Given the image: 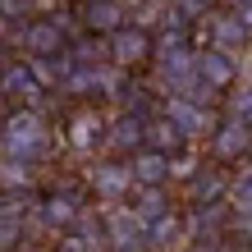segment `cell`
Wrapping results in <instances>:
<instances>
[{"label": "cell", "instance_id": "52a82bcc", "mask_svg": "<svg viewBox=\"0 0 252 252\" xmlns=\"http://www.w3.org/2000/svg\"><path fill=\"white\" fill-rule=\"evenodd\" d=\"M101 133H106V115L96 106H78L64 120V147L73 156H96L101 152Z\"/></svg>", "mask_w": 252, "mask_h": 252}, {"label": "cell", "instance_id": "cb8c5ba5", "mask_svg": "<svg viewBox=\"0 0 252 252\" xmlns=\"http://www.w3.org/2000/svg\"><path fill=\"white\" fill-rule=\"evenodd\" d=\"M0 19H14V23L32 19V0H0Z\"/></svg>", "mask_w": 252, "mask_h": 252}, {"label": "cell", "instance_id": "4fadbf2b", "mask_svg": "<svg viewBox=\"0 0 252 252\" xmlns=\"http://www.w3.org/2000/svg\"><path fill=\"white\" fill-rule=\"evenodd\" d=\"M184 243H188V234H184L179 206H170L165 216L147 220V252H174V248H184Z\"/></svg>", "mask_w": 252, "mask_h": 252}, {"label": "cell", "instance_id": "8fae6325", "mask_svg": "<svg viewBox=\"0 0 252 252\" xmlns=\"http://www.w3.org/2000/svg\"><path fill=\"white\" fill-rule=\"evenodd\" d=\"M184 192H188V206H202V202L225 197V192H229V170H225V165H216V160H211V165L202 160V165L184 179Z\"/></svg>", "mask_w": 252, "mask_h": 252}, {"label": "cell", "instance_id": "7402d4cb", "mask_svg": "<svg viewBox=\"0 0 252 252\" xmlns=\"http://www.w3.org/2000/svg\"><path fill=\"white\" fill-rule=\"evenodd\" d=\"M229 115L252 124V83H234V96H229Z\"/></svg>", "mask_w": 252, "mask_h": 252}, {"label": "cell", "instance_id": "277c9868", "mask_svg": "<svg viewBox=\"0 0 252 252\" xmlns=\"http://www.w3.org/2000/svg\"><path fill=\"white\" fill-rule=\"evenodd\" d=\"M152 51H156V37L147 32V28L138 23H120L115 32H106V60L110 64H120V69H142V64H152Z\"/></svg>", "mask_w": 252, "mask_h": 252}, {"label": "cell", "instance_id": "4316f807", "mask_svg": "<svg viewBox=\"0 0 252 252\" xmlns=\"http://www.w3.org/2000/svg\"><path fill=\"white\" fill-rule=\"evenodd\" d=\"M174 252H216V243H197V239H192V243H184V248H174Z\"/></svg>", "mask_w": 252, "mask_h": 252}, {"label": "cell", "instance_id": "7a4b0ae2", "mask_svg": "<svg viewBox=\"0 0 252 252\" xmlns=\"http://www.w3.org/2000/svg\"><path fill=\"white\" fill-rule=\"evenodd\" d=\"M96 220H101V243H110V252H142L147 248V225L133 216L128 197L101 202L96 206Z\"/></svg>", "mask_w": 252, "mask_h": 252}, {"label": "cell", "instance_id": "83f0119b", "mask_svg": "<svg viewBox=\"0 0 252 252\" xmlns=\"http://www.w3.org/2000/svg\"><path fill=\"white\" fill-rule=\"evenodd\" d=\"M234 14H239V19H243V28H248V37H252V5H239Z\"/></svg>", "mask_w": 252, "mask_h": 252}, {"label": "cell", "instance_id": "7c38bea8", "mask_svg": "<svg viewBox=\"0 0 252 252\" xmlns=\"http://www.w3.org/2000/svg\"><path fill=\"white\" fill-rule=\"evenodd\" d=\"M0 83H5V87H9V96H14V101H23L28 110H41V101L51 96V92H41V87H37V78L28 73V64H23V60H14V55L5 60V69H0Z\"/></svg>", "mask_w": 252, "mask_h": 252}, {"label": "cell", "instance_id": "603a6c76", "mask_svg": "<svg viewBox=\"0 0 252 252\" xmlns=\"http://www.w3.org/2000/svg\"><path fill=\"white\" fill-rule=\"evenodd\" d=\"M174 9H179V19L184 23H197V19H206V9L216 5V0H170Z\"/></svg>", "mask_w": 252, "mask_h": 252}, {"label": "cell", "instance_id": "2e32d148", "mask_svg": "<svg viewBox=\"0 0 252 252\" xmlns=\"http://www.w3.org/2000/svg\"><path fill=\"white\" fill-rule=\"evenodd\" d=\"M23 64H28V73L37 78L41 92H55L60 78L73 69V55H69V51H60V55H23Z\"/></svg>", "mask_w": 252, "mask_h": 252}, {"label": "cell", "instance_id": "ffe728a7", "mask_svg": "<svg viewBox=\"0 0 252 252\" xmlns=\"http://www.w3.org/2000/svg\"><path fill=\"white\" fill-rule=\"evenodd\" d=\"M202 165V152H197V142H184L179 152H170V184H184L192 170Z\"/></svg>", "mask_w": 252, "mask_h": 252}, {"label": "cell", "instance_id": "9c48e42d", "mask_svg": "<svg viewBox=\"0 0 252 252\" xmlns=\"http://www.w3.org/2000/svg\"><path fill=\"white\" fill-rule=\"evenodd\" d=\"M142 120L138 110H120L115 120H106V133H101V152L106 156H128L142 147Z\"/></svg>", "mask_w": 252, "mask_h": 252}, {"label": "cell", "instance_id": "5bb4252c", "mask_svg": "<svg viewBox=\"0 0 252 252\" xmlns=\"http://www.w3.org/2000/svg\"><path fill=\"white\" fill-rule=\"evenodd\" d=\"M128 19V9L120 5V0H83V9H78V23H83V32H96V37H106L115 32Z\"/></svg>", "mask_w": 252, "mask_h": 252}, {"label": "cell", "instance_id": "d4e9b609", "mask_svg": "<svg viewBox=\"0 0 252 252\" xmlns=\"http://www.w3.org/2000/svg\"><path fill=\"white\" fill-rule=\"evenodd\" d=\"M234 64H239V83H252V41L234 55Z\"/></svg>", "mask_w": 252, "mask_h": 252}, {"label": "cell", "instance_id": "3957f363", "mask_svg": "<svg viewBox=\"0 0 252 252\" xmlns=\"http://www.w3.org/2000/svg\"><path fill=\"white\" fill-rule=\"evenodd\" d=\"M202 142H206V152H211L216 165H239L252 152V124L225 110V115H216V124H211V133H206Z\"/></svg>", "mask_w": 252, "mask_h": 252}, {"label": "cell", "instance_id": "ac0fdd59", "mask_svg": "<svg viewBox=\"0 0 252 252\" xmlns=\"http://www.w3.org/2000/svg\"><path fill=\"white\" fill-rule=\"evenodd\" d=\"M229 211L234 216H252V170H239L229 174V192H225Z\"/></svg>", "mask_w": 252, "mask_h": 252}, {"label": "cell", "instance_id": "8992f818", "mask_svg": "<svg viewBox=\"0 0 252 252\" xmlns=\"http://www.w3.org/2000/svg\"><path fill=\"white\" fill-rule=\"evenodd\" d=\"M87 192H92L96 202H120L133 192V170L124 156H106L96 160L92 170H87Z\"/></svg>", "mask_w": 252, "mask_h": 252}, {"label": "cell", "instance_id": "ba28073f", "mask_svg": "<svg viewBox=\"0 0 252 252\" xmlns=\"http://www.w3.org/2000/svg\"><path fill=\"white\" fill-rule=\"evenodd\" d=\"M78 206H83V192H78V188H55V192H46V197H37L32 220H37L46 234H60V229L73 225Z\"/></svg>", "mask_w": 252, "mask_h": 252}, {"label": "cell", "instance_id": "f546056e", "mask_svg": "<svg viewBox=\"0 0 252 252\" xmlns=\"http://www.w3.org/2000/svg\"><path fill=\"white\" fill-rule=\"evenodd\" d=\"M142 252H147V248H142Z\"/></svg>", "mask_w": 252, "mask_h": 252}, {"label": "cell", "instance_id": "d6986e66", "mask_svg": "<svg viewBox=\"0 0 252 252\" xmlns=\"http://www.w3.org/2000/svg\"><path fill=\"white\" fill-rule=\"evenodd\" d=\"M14 188H32V165L14 160V156H0V192H14Z\"/></svg>", "mask_w": 252, "mask_h": 252}, {"label": "cell", "instance_id": "9a60e30c", "mask_svg": "<svg viewBox=\"0 0 252 252\" xmlns=\"http://www.w3.org/2000/svg\"><path fill=\"white\" fill-rule=\"evenodd\" d=\"M128 170H133V184H170V156L156 152V147H138L128 152Z\"/></svg>", "mask_w": 252, "mask_h": 252}, {"label": "cell", "instance_id": "e0dca14e", "mask_svg": "<svg viewBox=\"0 0 252 252\" xmlns=\"http://www.w3.org/2000/svg\"><path fill=\"white\" fill-rule=\"evenodd\" d=\"M142 147H156V152L170 156V152H179V147H184V133L156 110V115H147V120H142Z\"/></svg>", "mask_w": 252, "mask_h": 252}, {"label": "cell", "instance_id": "6da1fadb", "mask_svg": "<svg viewBox=\"0 0 252 252\" xmlns=\"http://www.w3.org/2000/svg\"><path fill=\"white\" fill-rule=\"evenodd\" d=\"M55 147V133L46 124V115L41 110H19L14 106L5 120H0V156H14V160H28V165H37V160H46Z\"/></svg>", "mask_w": 252, "mask_h": 252}, {"label": "cell", "instance_id": "30bf717a", "mask_svg": "<svg viewBox=\"0 0 252 252\" xmlns=\"http://www.w3.org/2000/svg\"><path fill=\"white\" fill-rule=\"evenodd\" d=\"M197 78L206 87H216V92H229V87L239 83V64L220 46H197Z\"/></svg>", "mask_w": 252, "mask_h": 252}, {"label": "cell", "instance_id": "5b68a950", "mask_svg": "<svg viewBox=\"0 0 252 252\" xmlns=\"http://www.w3.org/2000/svg\"><path fill=\"white\" fill-rule=\"evenodd\" d=\"M160 115L184 133V142H202L216 124V106H202V101H188V96H160Z\"/></svg>", "mask_w": 252, "mask_h": 252}, {"label": "cell", "instance_id": "484cf974", "mask_svg": "<svg viewBox=\"0 0 252 252\" xmlns=\"http://www.w3.org/2000/svg\"><path fill=\"white\" fill-rule=\"evenodd\" d=\"M14 106H19V101H14V96H9V87H5V83H0V120H5V115H9Z\"/></svg>", "mask_w": 252, "mask_h": 252}, {"label": "cell", "instance_id": "44dd1931", "mask_svg": "<svg viewBox=\"0 0 252 252\" xmlns=\"http://www.w3.org/2000/svg\"><path fill=\"white\" fill-rule=\"evenodd\" d=\"M28 239V220L0 216V252H19V243Z\"/></svg>", "mask_w": 252, "mask_h": 252}, {"label": "cell", "instance_id": "f1b7e54d", "mask_svg": "<svg viewBox=\"0 0 252 252\" xmlns=\"http://www.w3.org/2000/svg\"><path fill=\"white\" fill-rule=\"evenodd\" d=\"M239 5H252V0H225V9H239Z\"/></svg>", "mask_w": 252, "mask_h": 252}]
</instances>
